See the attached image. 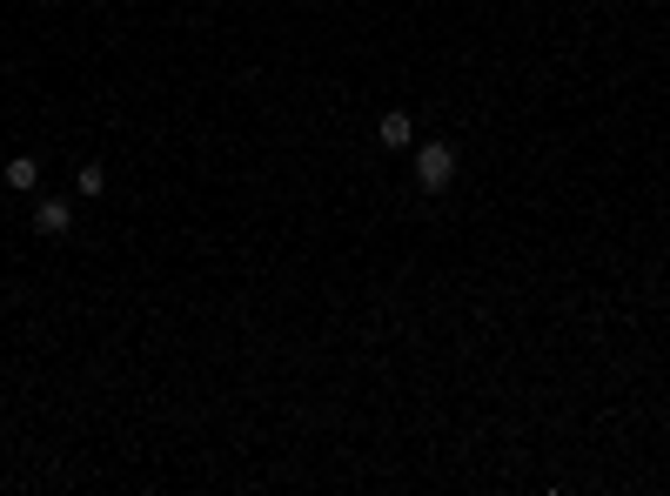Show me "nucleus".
I'll return each mask as SVG.
<instances>
[{"instance_id": "2", "label": "nucleus", "mask_w": 670, "mask_h": 496, "mask_svg": "<svg viewBox=\"0 0 670 496\" xmlns=\"http://www.w3.org/2000/svg\"><path fill=\"white\" fill-rule=\"evenodd\" d=\"M34 235H74V202L67 195H41L34 202Z\"/></svg>"}, {"instance_id": "3", "label": "nucleus", "mask_w": 670, "mask_h": 496, "mask_svg": "<svg viewBox=\"0 0 670 496\" xmlns=\"http://www.w3.org/2000/svg\"><path fill=\"white\" fill-rule=\"evenodd\" d=\"M376 141L389 148V155H402V148H416V121H409L402 108H389V114L376 121Z\"/></svg>"}, {"instance_id": "4", "label": "nucleus", "mask_w": 670, "mask_h": 496, "mask_svg": "<svg viewBox=\"0 0 670 496\" xmlns=\"http://www.w3.org/2000/svg\"><path fill=\"white\" fill-rule=\"evenodd\" d=\"M0 181H7L14 195H34V188H41V161H34V155H14V161H7V175H0Z\"/></svg>"}, {"instance_id": "1", "label": "nucleus", "mask_w": 670, "mask_h": 496, "mask_svg": "<svg viewBox=\"0 0 670 496\" xmlns=\"http://www.w3.org/2000/svg\"><path fill=\"white\" fill-rule=\"evenodd\" d=\"M456 181V148L449 141H416V188L423 195H443Z\"/></svg>"}, {"instance_id": "5", "label": "nucleus", "mask_w": 670, "mask_h": 496, "mask_svg": "<svg viewBox=\"0 0 670 496\" xmlns=\"http://www.w3.org/2000/svg\"><path fill=\"white\" fill-rule=\"evenodd\" d=\"M74 195H108V168H101V161H88V168H81V175H74Z\"/></svg>"}]
</instances>
